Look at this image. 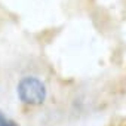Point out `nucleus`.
Returning <instances> with one entry per match:
<instances>
[{
  "label": "nucleus",
  "instance_id": "f257e3e1",
  "mask_svg": "<svg viewBox=\"0 0 126 126\" xmlns=\"http://www.w3.org/2000/svg\"><path fill=\"white\" fill-rule=\"evenodd\" d=\"M16 94L18 98L28 105H39L46 99V86L45 83L34 77V76H27L22 77L18 83L16 88Z\"/></svg>",
  "mask_w": 126,
  "mask_h": 126
},
{
  "label": "nucleus",
  "instance_id": "f03ea898",
  "mask_svg": "<svg viewBox=\"0 0 126 126\" xmlns=\"http://www.w3.org/2000/svg\"><path fill=\"white\" fill-rule=\"evenodd\" d=\"M0 126H18L12 119H9V117H6L2 111H0Z\"/></svg>",
  "mask_w": 126,
  "mask_h": 126
}]
</instances>
